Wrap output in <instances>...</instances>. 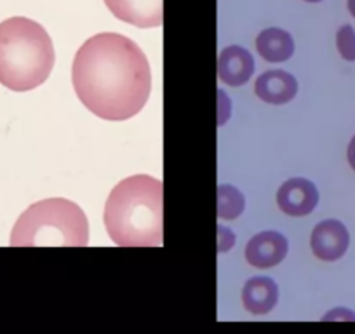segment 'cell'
<instances>
[{
  "instance_id": "cell-1",
  "label": "cell",
  "mask_w": 355,
  "mask_h": 334,
  "mask_svg": "<svg viewBox=\"0 0 355 334\" xmlns=\"http://www.w3.org/2000/svg\"><path fill=\"white\" fill-rule=\"evenodd\" d=\"M75 93L105 121H128L143 110L152 91L145 53L121 33H98L77 51L71 68Z\"/></svg>"
},
{
  "instance_id": "cell-2",
  "label": "cell",
  "mask_w": 355,
  "mask_h": 334,
  "mask_svg": "<svg viewBox=\"0 0 355 334\" xmlns=\"http://www.w3.org/2000/svg\"><path fill=\"white\" fill-rule=\"evenodd\" d=\"M162 183L146 175L119 183L105 206V227L117 245L157 247L162 244Z\"/></svg>"
},
{
  "instance_id": "cell-3",
  "label": "cell",
  "mask_w": 355,
  "mask_h": 334,
  "mask_svg": "<svg viewBox=\"0 0 355 334\" xmlns=\"http://www.w3.org/2000/svg\"><path fill=\"white\" fill-rule=\"evenodd\" d=\"M54 67V47L42 25L23 16L0 23V84L16 93L39 87Z\"/></svg>"
},
{
  "instance_id": "cell-4",
  "label": "cell",
  "mask_w": 355,
  "mask_h": 334,
  "mask_svg": "<svg viewBox=\"0 0 355 334\" xmlns=\"http://www.w3.org/2000/svg\"><path fill=\"white\" fill-rule=\"evenodd\" d=\"M89 244V223L84 211L67 199H46L32 204L16 221L12 247Z\"/></svg>"
},
{
  "instance_id": "cell-5",
  "label": "cell",
  "mask_w": 355,
  "mask_h": 334,
  "mask_svg": "<svg viewBox=\"0 0 355 334\" xmlns=\"http://www.w3.org/2000/svg\"><path fill=\"white\" fill-rule=\"evenodd\" d=\"M350 235L347 227L338 220L320 221L312 230L310 247L313 254L322 261H336L347 253Z\"/></svg>"
},
{
  "instance_id": "cell-6",
  "label": "cell",
  "mask_w": 355,
  "mask_h": 334,
  "mask_svg": "<svg viewBox=\"0 0 355 334\" xmlns=\"http://www.w3.org/2000/svg\"><path fill=\"white\" fill-rule=\"evenodd\" d=\"M112 15L138 28H155L162 23V0H105Z\"/></svg>"
},
{
  "instance_id": "cell-7",
  "label": "cell",
  "mask_w": 355,
  "mask_h": 334,
  "mask_svg": "<svg viewBox=\"0 0 355 334\" xmlns=\"http://www.w3.org/2000/svg\"><path fill=\"white\" fill-rule=\"evenodd\" d=\"M317 202H319V192L309 179H289L277 192L279 207L289 216H306L315 209Z\"/></svg>"
},
{
  "instance_id": "cell-8",
  "label": "cell",
  "mask_w": 355,
  "mask_h": 334,
  "mask_svg": "<svg viewBox=\"0 0 355 334\" xmlns=\"http://www.w3.org/2000/svg\"><path fill=\"white\" fill-rule=\"evenodd\" d=\"M288 254V240L279 231H261L249 240L245 260L256 268H270L281 263Z\"/></svg>"
},
{
  "instance_id": "cell-9",
  "label": "cell",
  "mask_w": 355,
  "mask_h": 334,
  "mask_svg": "<svg viewBox=\"0 0 355 334\" xmlns=\"http://www.w3.org/2000/svg\"><path fill=\"white\" fill-rule=\"evenodd\" d=\"M256 96L272 105L289 103L298 93V82L291 73L282 70H270L259 75L254 84Z\"/></svg>"
},
{
  "instance_id": "cell-10",
  "label": "cell",
  "mask_w": 355,
  "mask_h": 334,
  "mask_svg": "<svg viewBox=\"0 0 355 334\" xmlns=\"http://www.w3.org/2000/svg\"><path fill=\"white\" fill-rule=\"evenodd\" d=\"M254 73V60L245 49L230 46L223 49L218 58V75L225 84L237 87L245 84Z\"/></svg>"
},
{
  "instance_id": "cell-11",
  "label": "cell",
  "mask_w": 355,
  "mask_h": 334,
  "mask_svg": "<svg viewBox=\"0 0 355 334\" xmlns=\"http://www.w3.org/2000/svg\"><path fill=\"white\" fill-rule=\"evenodd\" d=\"M277 285L265 277H254L248 281L242 291V301L245 310L254 315L268 313L277 303Z\"/></svg>"
},
{
  "instance_id": "cell-12",
  "label": "cell",
  "mask_w": 355,
  "mask_h": 334,
  "mask_svg": "<svg viewBox=\"0 0 355 334\" xmlns=\"http://www.w3.org/2000/svg\"><path fill=\"white\" fill-rule=\"evenodd\" d=\"M256 49L265 61L281 63L293 56L295 42H293V37L284 30L266 28L256 37Z\"/></svg>"
},
{
  "instance_id": "cell-13",
  "label": "cell",
  "mask_w": 355,
  "mask_h": 334,
  "mask_svg": "<svg viewBox=\"0 0 355 334\" xmlns=\"http://www.w3.org/2000/svg\"><path fill=\"white\" fill-rule=\"evenodd\" d=\"M244 195L230 185H221L218 188V218L235 220L244 211Z\"/></svg>"
},
{
  "instance_id": "cell-14",
  "label": "cell",
  "mask_w": 355,
  "mask_h": 334,
  "mask_svg": "<svg viewBox=\"0 0 355 334\" xmlns=\"http://www.w3.org/2000/svg\"><path fill=\"white\" fill-rule=\"evenodd\" d=\"M336 47L343 60L355 61V30L350 25H343L338 30Z\"/></svg>"
},
{
  "instance_id": "cell-15",
  "label": "cell",
  "mask_w": 355,
  "mask_h": 334,
  "mask_svg": "<svg viewBox=\"0 0 355 334\" xmlns=\"http://www.w3.org/2000/svg\"><path fill=\"white\" fill-rule=\"evenodd\" d=\"M218 110L221 115H218V125H223L227 122L228 114H230V101H228L227 94L223 91H218Z\"/></svg>"
},
{
  "instance_id": "cell-16",
  "label": "cell",
  "mask_w": 355,
  "mask_h": 334,
  "mask_svg": "<svg viewBox=\"0 0 355 334\" xmlns=\"http://www.w3.org/2000/svg\"><path fill=\"white\" fill-rule=\"evenodd\" d=\"M218 237H220L218 238V249H220V251H227V249L235 242L234 234H232L228 228L223 227H218Z\"/></svg>"
},
{
  "instance_id": "cell-17",
  "label": "cell",
  "mask_w": 355,
  "mask_h": 334,
  "mask_svg": "<svg viewBox=\"0 0 355 334\" xmlns=\"http://www.w3.org/2000/svg\"><path fill=\"white\" fill-rule=\"evenodd\" d=\"M347 159H348V164H350V167L355 171V136L350 139V143H348Z\"/></svg>"
},
{
  "instance_id": "cell-18",
  "label": "cell",
  "mask_w": 355,
  "mask_h": 334,
  "mask_svg": "<svg viewBox=\"0 0 355 334\" xmlns=\"http://www.w3.org/2000/svg\"><path fill=\"white\" fill-rule=\"evenodd\" d=\"M336 317H345L348 320H355V313L348 312V310H334L329 315H326V319H336Z\"/></svg>"
},
{
  "instance_id": "cell-19",
  "label": "cell",
  "mask_w": 355,
  "mask_h": 334,
  "mask_svg": "<svg viewBox=\"0 0 355 334\" xmlns=\"http://www.w3.org/2000/svg\"><path fill=\"white\" fill-rule=\"evenodd\" d=\"M347 8L350 11V15L355 18V0H347Z\"/></svg>"
},
{
  "instance_id": "cell-20",
  "label": "cell",
  "mask_w": 355,
  "mask_h": 334,
  "mask_svg": "<svg viewBox=\"0 0 355 334\" xmlns=\"http://www.w3.org/2000/svg\"><path fill=\"white\" fill-rule=\"evenodd\" d=\"M306 2H320V0H306Z\"/></svg>"
}]
</instances>
